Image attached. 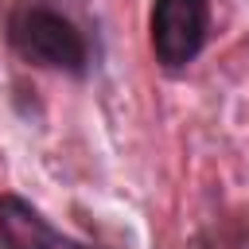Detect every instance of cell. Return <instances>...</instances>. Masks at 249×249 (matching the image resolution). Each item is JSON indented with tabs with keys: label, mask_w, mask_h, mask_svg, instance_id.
Here are the masks:
<instances>
[{
	"label": "cell",
	"mask_w": 249,
	"mask_h": 249,
	"mask_svg": "<svg viewBox=\"0 0 249 249\" xmlns=\"http://www.w3.org/2000/svg\"><path fill=\"white\" fill-rule=\"evenodd\" d=\"M0 245L4 249H97L66 230H58L31 198L0 195Z\"/></svg>",
	"instance_id": "3957f363"
},
{
	"label": "cell",
	"mask_w": 249,
	"mask_h": 249,
	"mask_svg": "<svg viewBox=\"0 0 249 249\" xmlns=\"http://www.w3.org/2000/svg\"><path fill=\"white\" fill-rule=\"evenodd\" d=\"M214 8L210 0H152L148 8V47L163 74H183L198 62L210 43Z\"/></svg>",
	"instance_id": "7a4b0ae2"
},
{
	"label": "cell",
	"mask_w": 249,
	"mask_h": 249,
	"mask_svg": "<svg viewBox=\"0 0 249 249\" xmlns=\"http://www.w3.org/2000/svg\"><path fill=\"white\" fill-rule=\"evenodd\" d=\"M4 43L35 70L66 78H86L93 70L89 35L54 0H12L4 8Z\"/></svg>",
	"instance_id": "6da1fadb"
}]
</instances>
